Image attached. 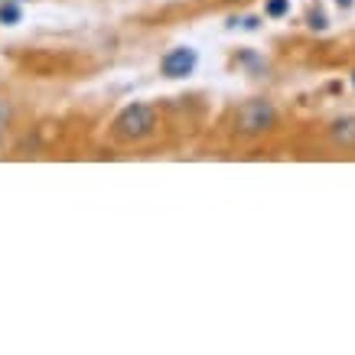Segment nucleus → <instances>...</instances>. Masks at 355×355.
<instances>
[{
	"label": "nucleus",
	"instance_id": "4",
	"mask_svg": "<svg viewBox=\"0 0 355 355\" xmlns=\"http://www.w3.org/2000/svg\"><path fill=\"white\" fill-rule=\"evenodd\" d=\"M329 140L343 150H355V114H345V118H336L329 124Z\"/></svg>",
	"mask_w": 355,
	"mask_h": 355
},
{
	"label": "nucleus",
	"instance_id": "9",
	"mask_svg": "<svg viewBox=\"0 0 355 355\" xmlns=\"http://www.w3.org/2000/svg\"><path fill=\"white\" fill-rule=\"evenodd\" d=\"M339 3H343V7H352V0H339Z\"/></svg>",
	"mask_w": 355,
	"mask_h": 355
},
{
	"label": "nucleus",
	"instance_id": "2",
	"mask_svg": "<svg viewBox=\"0 0 355 355\" xmlns=\"http://www.w3.org/2000/svg\"><path fill=\"white\" fill-rule=\"evenodd\" d=\"M274 128H277V108L268 98H248L232 114V130L238 137H264Z\"/></svg>",
	"mask_w": 355,
	"mask_h": 355
},
{
	"label": "nucleus",
	"instance_id": "10",
	"mask_svg": "<svg viewBox=\"0 0 355 355\" xmlns=\"http://www.w3.org/2000/svg\"><path fill=\"white\" fill-rule=\"evenodd\" d=\"M352 82H355V76H352Z\"/></svg>",
	"mask_w": 355,
	"mask_h": 355
},
{
	"label": "nucleus",
	"instance_id": "11",
	"mask_svg": "<svg viewBox=\"0 0 355 355\" xmlns=\"http://www.w3.org/2000/svg\"><path fill=\"white\" fill-rule=\"evenodd\" d=\"M0 3H3V0H0Z\"/></svg>",
	"mask_w": 355,
	"mask_h": 355
},
{
	"label": "nucleus",
	"instance_id": "6",
	"mask_svg": "<svg viewBox=\"0 0 355 355\" xmlns=\"http://www.w3.org/2000/svg\"><path fill=\"white\" fill-rule=\"evenodd\" d=\"M17 20H20V7L13 0H3L0 3V23H17Z\"/></svg>",
	"mask_w": 355,
	"mask_h": 355
},
{
	"label": "nucleus",
	"instance_id": "7",
	"mask_svg": "<svg viewBox=\"0 0 355 355\" xmlns=\"http://www.w3.org/2000/svg\"><path fill=\"white\" fill-rule=\"evenodd\" d=\"M310 26H313V30H326V17L320 10H313L310 13Z\"/></svg>",
	"mask_w": 355,
	"mask_h": 355
},
{
	"label": "nucleus",
	"instance_id": "8",
	"mask_svg": "<svg viewBox=\"0 0 355 355\" xmlns=\"http://www.w3.org/2000/svg\"><path fill=\"white\" fill-rule=\"evenodd\" d=\"M3 121H7V111H3V105H0V128H3Z\"/></svg>",
	"mask_w": 355,
	"mask_h": 355
},
{
	"label": "nucleus",
	"instance_id": "3",
	"mask_svg": "<svg viewBox=\"0 0 355 355\" xmlns=\"http://www.w3.org/2000/svg\"><path fill=\"white\" fill-rule=\"evenodd\" d=\"M196 65H199V55H196L193 46H176L160 59V72L166 78H186L193 76Z\"/></svg>",
	"mask_w": 355,
	"mask_h": 355
},
{
	"label": "nucleus",
	"instance_id": "5",
	"mask_svg": "<svg viewBox=\"0 0 355 355\" xmlns=\"http://www.w3.org/2000/svg\"><path fill=\"white\" fill-rule=\"evenodd\" d=\"M270 20H280V17H287L291 13V0H268V7H264Z\"/></svg>",
	"mask_w": 355,
	"mask_h": 355
},
{
	"label": "nucleus",
	"instance_id": "1",
	"mask_svg": "<svg viewBox=\"0 0 355 355\" xmlns=\"http://www.w3.org/2000/svg\"><path fill=\"white\" fill-rule=\"evenodd\" d=\"M157 108L147 105V101H134L128 108L121 111L118 118L111 121V140L114 144H140V140L153 137V130H157Z\"/></svg>",
	"mask_w": 355,
	"mask_h": 355
}]
</instances>
